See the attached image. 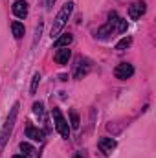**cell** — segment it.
Instances as JSON below:
<instances>
[{
    "instance_id": "obj_1",
    "label": "cell",
    "mask_w": 156,
    "mask_h": 158,
    "mask_svg": "<svg viewBox=\"0 0 156 158\" xmlns=\"http://www.w3.org/2000/svg\"><path fill=\"white\" fill-rule=\"evenodd\" d=\"M72 11H74V2H66V4L61 7V11L57 13V17H55V20H53V26H51V37L57 39V37L61 35V31H63V28L66 26V22H68Z\"/></svg>"
},
{
    "instance_id": "obj_15",
    "label": "cell",
    "mask_w": 156,
    "mask_h": 158,
    "mask_svg": "<svg viewBox=\"0 0 156 158\" xmlns=\"http://www.w3.org/2000/svg\"><path fill=\"white\" fill-rule=\"evenodd\" d=\"M130 44H132V39H130V37H123V39L116 44V50H125V48H129Z\"/></svg>"
},
{
    "instance_id": "obj_19",
    "label": "cell",
    "mask_w": 156,
    "mask_h": 158,
    "mask_svg": "<svg viewBox=\"0 0 156 158\" xmlns=\"http://www.w3.org/2000/svg\"><path fill=\"white\" fill-rule=\"evenodd\" d=\"M46 2H48V7H51V6H53V2H55V0H46Z\"/></svg>"
},
{
    "instance_id": "obj_11",
    "label": "cell",
    "mask_w": 156,
    "mask_h": 158,
    "mask_svg": "<svg viewBox=\"0 0 156 158\" xmlns=\"http://www.w3.org/2000/svg\"><path fill=\"white\" fill-rule=\"evenodd\" d=\"M72 39H74V37H72L70 33H63L61 37H57V39H55L53 46H55V48H66V46L72 42Z\"/></svg>"
},
{
    "instance_id": "obj_9",
    "label": "cell",
    "mask_w": 156,
    "mask_h": 158,
    "mask_svg": "<svg viewBox=\"0 0 156 158\" xmlns=\"http://www.w3.org/2000/svg\"><path fill=\"white\" fill-rule=\"evenodd\" d=\"M11 9H13V13H15L18 19H24V17L28 15V4H26L24 0H17Z\"/></svg>"
},
{
    "instance_id": "obj_10",
    "label": "cell",
    "mask_w": 156,
    "mask_h": 158,
    "mask_svg": "<svg viewBox=\"0 0 156 158\" xmlns=\"http://www.w3.org/2000/svg\"><path fill=\"white\" fill-rule=\"evenodd\" d=\"M26 136H28V138H31V140H35V142H42L44 132L39 131V129H35L33 125H28V127H26Z\"/></svg>"
},
{
    "instance_id": "obj_5",
    "label": "cell",
    "mask_w": 156,
    "mask_h": 158,
    "mask_svg": "<svg viewBox=\"0 0 156 158\" xmlns=\"http://www.w3.org/2000/svg\"><path fill=\"white\" fill-rule=\"evenodd\" d=\"M132 74H134V68H132V64H129V63L117 64L116 70H114V76H116L117 79H129Z\"/></svg>"
},
{
    "instance_id": "obj_14",
    "label": "cell",
    "mask_w": 156,
    "mask_h": 158,
    "mask_svg": "<svg viewBox=\"0 0 156 158\" xmlns=\"http://www.w3.org/2000/svg\"><path fill=\"white\" fill-rule=\"evenodd\" d=\"M79 114L76 112V110H72L70 112V129H79Z\"/></svg>"
},
{
    "instance_id": "obj_4",
    "label": "cell",
    "mask_w": 156,
    "mask_h": 158,
    "mask_svg": "<svg viewBox=\"0 0 156 158\" xmlns=\"http://www.w3.org/2000/svg\"><path fill=\"white\" fill-rule=\"evenodd\" d=\"M109 28L112 30V33L114 31H119V33H123V31H127V20L125 19H121V17H117L116 11H112L110 15H109Z\"/></svg>"
},
{
    "instance_id": "obj_2",
    "label": "cell",
    "mask_w": 156,
    "mask_h": 158,
    "mask_svg": "<svg viewBox=\"0 0 156 158\" xmlns=\"http://www.w3.org/2000/svg\"><path fill=\"white\" fill-rule=\"evenodd\" d=\"M17 112H18V103L13 105V109H11V116L7 118L6 125H4V129L0 131V153H2V149H4V145H6V142H7V136H9V132H11V129H13V125H15Z\"/></svg>"
},
{
    "instance_id": "obj_12",
    "label": "cell",
    "mask_w": 156,
    "mask_h": 158,
    "mask_svg": "<svg viewBox=\"0 0 156 158\" xmlns=\"http://www.w3.org/2000/svg\"><path fill=\"white\" fill-rule=\"evenodd\" d=\"M11 30H13L15 39H22V37H24V26H22L20 22H13V24H11Z\"/></svg>"
},
{
    "instance_id": "obj_7",
    "label": "cell",
    "mask_w": 156,
    "mask_h": 158,
    "mask_svg": "<svg viewBox=\"0 0 156 158\" xmlns=\"http://www.w3.org/2000/svg\"><path fill=\"white\" fill-rule=\"evenodd\" d=\"M70 57H72V52L68 50V46L66 48H57V52H55V63L57 64H68V61H70Z\"/></svg>"
},
{
    "instance_id": "obj_8",
    "label": "cell",
    "mask_w": 156,
    "mask_h": 158,
    "mask_svg": "<svg viewBox=\"0 0 156 158\" xmlns=\"http://www.w3.org/2000/svg\"><path fill=\"white\" fill-rule=\"evenodd\" d=\"M97 147L105 153V155H110L114 149H116V140L114 138H101L97 142Z\"/></svg>"
},
{
    "instance_id": "obj_20",
    "label": "cell",
    "mask_w": 156,
    "mask_h": 158,
    "mask_svg": "<svg viewBox=\"0 0 156 158\" xmlns=\"http://www.w3.org/2000/svg\"><path fill=\"white\" fill-rule=\"evenodd\" d=\"M13 158H26L24 155H17V156H13Z\"/></svg>"
},
{
    "instance_id": "obj_13",
    "label": "cell",
    "mask_w": 156,
    "mask_h": 158,
    "mask_svg": "<svg viewBox=\"0 0 156 158\" xmlns=\"http://www.w3.org/2000/svg\"><path fill=\"white\" fill-rule=\"evenodd\" d=\"M20 151L24 153V156H35V147L33 145H30V143H26V142H22L20 143Z\"/></svg>"
},
{
    "instance_id": "obj_16",
    "label": "cell",
    "mask_w": 156,
    "mask_h": 158,
    "mask_svg": "<svg viewBox=\"0 0 156 158\" xmlns=\"http://www.w3.org/2000/svg\"><path fill=\"white\" fill-rule=\"evenodd\" d=\"M88 68H90L88 64H84V66H83V63H81V64H79V68L76 70V79H81L83 76H86V74H88Z\"/></svg>"
},
{
    "instance_id": "obj_3",
    "label": "cell",
    "mask_w": 156,
    "mask_h": 158,
    "mask_svg": "<svg viewBox=\"0 0 156 158\" xmlns=\"http://www.w3.org/2000/svg\"><path fill=\"white\" fill-rule=\"evenodd\" d=\"M51 114H53V121H55V129H57V132H59L63 138H70V125H68V121L64 119L63 112H61L59 109H53Z\"/></svg>"
},
{
    "instance_id": "obj_17",
    "label": "cell",
    "mask_w": 156,
    "mask_h": 158,
    "mask_svg": "<svg viewBox=\"0 0 156 158\" xmlns=\"http://www.w3.org/2000/svg\"><path fill=\"white\" fill-rule=\"evenodd\" d=\"M39 83H40V74L37 72V74L33 76V79H31V94H35V92H37V86H39Z\"/></svg>"
},
{
    "instance_id": "obj_6",
    "label": "cell",
    "mask_w": 156,
    "mask_h": 158,
    "mask_svg": "<svg viewBox=\"0 0 156 158\" xmlns=\"http://www.w3.org/2000/svg\"><path fill=\"white\" fill-rule=\"evenodd\" d=\"M145 9H147L145 2H134V4L129 7V17H130L132 20H138V19H142V15L145 13Z\"/></svg>"
},
{
    "instance_id": "obj_18",
    "label": "cell",
    "mask_w": 156,
    "mask_h": 158,
    "mask_svg": "<svg viewBox=\"0 0 156 158\" xmlns=\"http://www.w3.org/2000/svg\"><path fill=\"white\" fill-rule=\"evenodd\" d=\"M33 112H35L37 116H42V112H44V105H42V103H35V105H33Z\"/></svg>"
}]
</instances>
